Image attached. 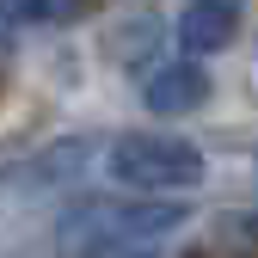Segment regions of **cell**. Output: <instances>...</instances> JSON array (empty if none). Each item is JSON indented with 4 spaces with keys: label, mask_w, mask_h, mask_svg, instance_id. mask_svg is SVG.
<instances>
[{
    "label": "cell",
    "mask_w": 258,
    "mask_h": 258,
    "mask_svg": "<svg viewBox=\"0 0 258 258\" xmlns=\"http://www.w3.org/2000/svg\"><path fill=\"white\" fill-rule=\"evenodd\" d=\"M190 209L178 197H68L55 215L61 258H111L117 246H136L154 234H172Z\"/></svg>",
    "instance_id": "1"
},
{
    "label": "cell",
    "mask_w": 258,
    "mask_h": 258,
    "mask_svg": "<svg viewBox=\"0 0 258 258\" xmlns=\"http://www.w3.org/2000/svg\"><path fill=\"white\" fill-rule=\"evenodd\" d=\"M105 172L136 197H178L203 184V148L172 129H123L105 142Z\"/></svg>",
    "instance_id": "2"
},
{
    "label": "cell",
    "mask_w": 258,
    "mask_h": 258,
    "mask_svg": "<svg viewBox=\"0 0 258 258\" xmlns=\"http://www.w3.org/2000/svg\"><path fill=\"white\" fill-rule=\"evenodd\" d=\"M86 160H92V136H68V142H49L37 148L31 160H19V166L0 172V197H49V190H68L80 172H86Z\"/></svg>",
    "instance_id": "3"
},
{
    "label": "cell",
    "mask_w": 258,
    "mask_h": 258,
    "mask_svg": "<svg viewBox=\"0 0 258 258\" xmlns=\"http://www.w3.org/2000/svg\"><path fill=\"white\" fill-rule=\"evenodd\" d=\"M142 105L154 117H190V111H203L209 105V68L203 61H160V68L142 80Z\"/></svg>",
    "instance_id": "4"
},
{
    "label": "cell",
    "mask_w": 258,
    "mask_h": 258,
    "mask_svg": "<svg viewBox=\"0 0 258 258\" xmlns=\"http://www.w3.org/2000/svg\"><path fill=\"white\" fill-rule=\"evenodd\" d=\"M246 25V0H184L178 13V43L184 55H221Z\"/></svg>",
    "instance_id": "5"
},
{
    "label": "cell",
    "mask_w": 258,
    "mask_h": 258,
    "mask_svg": "<svg viewBox=\"0 0 258 258\" xmlns=\"http://www.w3.org/2000/svg\"><path fill=\"white\" fill-rule=\"evenodd\" d=\"M68 7H74V0H0V19L19 31V25H49V19H68Z\"/></svg>",
    "instance_id": "6"
},
{
    "label": "cell",
    "mask_w": 258,
    "mask_h": 258,
    "mask_svg": "<svg viewBox=\"0 0 258 258\" xmlns=\"http://www.w3.org/2000/svg\"><path fill=\"white\" fill-rule=\"evenodd\" d=\"M7 49H13V25L0 19V61H7Z\"/></svg>",
    "instance_id": "7"
}]
</instances>
